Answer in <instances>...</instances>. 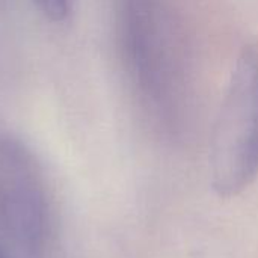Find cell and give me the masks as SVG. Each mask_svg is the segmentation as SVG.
<instances>
[{
  "mask_svg": "<svg viewBox=\"0 0 258 258\" xmlns=\"http://www.w3.org/2000/svg\"><path fill=\"white\" fill-rule=\"evenodd\" d=\"M38 8L51 20H63L71 8L73 0H35Z\"/></svg>",
  "mask_w": 258,
  "mask_h": 258,
  "instance_id": "obj_3",
  "label": "cell"
},
{
  "mask_svg": "<svg viewBox=\"0 0 258 258\" xmlns=\"http://www.w3.org/2000/svg\"><path fill=\"white\" fill-rule=\"evenodd\" d=\"M213 187L222 197L245 190L258 177V48L237 60L212 144Z\"/></svg>",
  "mask_w": 258,
  "mask_h": 258,
  "instance_id": "obj_1",
  "label": "cell"
},
{
  "mask_svg": "<svg viewBox=\"0 0 258 258\" xmlns=\"http://www.w3.org/2000/svg\"><path fill=\"white\" fill-rule=\"evenodd\" d=\"M45 198L33 156L0 139V233L20 258H36L45 237Z\"/></svg>",
  "mask_w": 258,
  "mask_h": 258,
  "instance_id": "obj_2",
  "label": "cell"
},
{
  "mask_svg": "<svg viewBox=\"0 0 258 258\" xmlns=\"http://www.w3.org/2000/svg\"><path fill=\"white\" fill-rule=\"evenodd\" d=\"M0 258H11V257L8 255V252H6L3 248H0Z\"/></svg>",
  "mask_w": 258,
  "mask_h": 258,
  "instance_id": "obj_4",
  "label": "cell"
}]
</instances>
